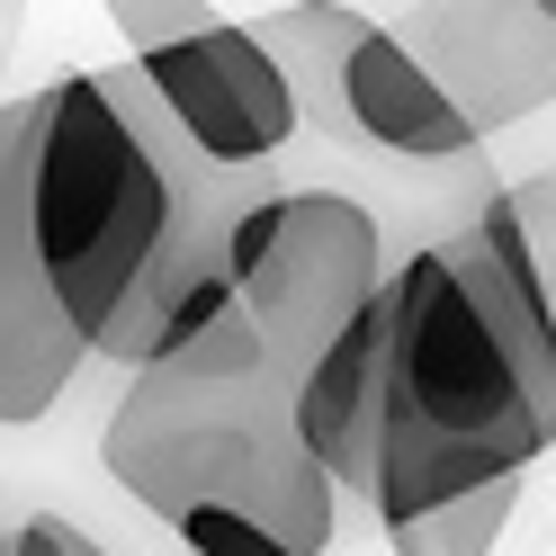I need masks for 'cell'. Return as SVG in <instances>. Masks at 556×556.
Instances as JSON below:
<instances>
[{"label":"cell","mask_w":556,"mask_h":556,"mask_svg":"<svg viewBox=\"0 0 556 556\" xmlns=\"http://www.w3.org/2000/svg\"><path fill=\"white\" fill-rule=\"evenodd\" d=\"M18 198L90 359L144 368L180 305L206 278H225L233 216L261 198V180L206 162L144 90V73L109 63V73H54L46 90H27Z\"/></svg>","instance_id":"1"},{"label":"cell","mask_w":556,"mask_h":556,"mask_svg":"<svg viewBox=\"0 0 556 556\" xmlns=\"http://www.w3.org/2000/svg\"><path fill=\"white\" fill-rule=\"evenodd\" d=\"M556 448V315L511 189L387 278V440L368 511H422Z\"/></svg>","instance_id":"2"},{"label":"cell","mask_w":556,"mask_h":556,"mask_svg":"<svg viewBox=\"0 0 556 556\" xmlns=\"http://www.w3.org/2000/svg\"><path fill=\"white\" fill-rule=\"evenodd\" d=\"M99 467L162 530L261 520L296 556H324L341 530V484L296 431V387L233 296L180 341H162L144 368H126V395L99 422Z\"/></svg>","instance_id":"3"},{"label":"cell","mask_w":556,"mask_h":556,"mask_svg":"<svg viewBox=\"0 0 556 556\" xmlns=\"http://www.w3.org/2000/svg\"><path fill=\"white\" fill-rule=\"evenodd\" d=\"M387 269H395L387 225L351 189H261L233 216V242H225L233 305L261 324L288 387L315 368V351L341 324H359L377 305Z\"/></svg>","instance_id":"4"},{"label":"cell","mask_w":556,"mask_h":556,"mask_svg":"<svg viewBox=\"0 0 556 556\" xmlns=\"http://www.w3.org/2000/svg\"><path fill=\"white\" fill-rule=\"evenodd\" d=\"M252 27L288 63L305 126H324L332 144H368L387 162H476L484 153V126L440 90V73L395 27L359 18L351 0H288L278 18H252Z\"/></svg>","instance_id":"5"},{"label":"cell","mask_w":556,"mask_h":556,"mask_svg":"<svg viewBox=\"0 0 556 556\" xmlns=\"http://www.w3.org/2000/svg\"><path fill=\"white\" fill-rule=\"evenodd\" d=\"M126 63L170 109V126H180L206 162H225V170H269L296 144V126H305L288 63L269 54V37L252 18H206L198 37H170V46L126 54Z\"/></svg>","instance_id":"6"},{"label":"cell","mask_w":556,"mask_h":556,"mask_svg":"<svg viewBox=\"0 0 556 556\" xmlns=\"http://www.w3.org/2000/svg\"><path fill=\"white\" fill-rule=\"evenodd\" d=\"M395 37L431 63L440 90L484 135L556 109V10L547 0H413Z\"/></svg>","instance_id":"7"},{"label":"cell","mask_w":556,"mask_h":556,"mask_svg":"<svg viewBox=\"0 0 556 556\" xmlns=\"http://www.w3.org/2000/svg\"><path fill=\"white\" fill-rule=\"evenodd\" d=\"M27 126V99H18ZM18 126L0 135V431H27L73 395V377L90 368L81 324L63 315L54 278L37 261V233H27V198H18Z\"/></svg>","instance_id":"8"},{"label":"cell","mask_w":556,"mask_h":556,"mask_svg":"<svg viewBox=\"0 0 556 556\" xmlns=\"http://www.w3.org/2000/svg\"><path fill=\"white\" fill-rule=\"evenodd\" d=\"M395 278V269H387ZM296 431L315 448V467L341 484V494L368 503L377 484V440H387V288L359 324H341L315 368L296 377Z\"/></svg>","instance_id":"9"},{"label":"cell","mask_w":556,"mask_h":556,"mask_svg":"<svg viewBox=\"0 0 556 556\" xmlns=\"http://www.w3.org/2000/svg\"><path fill=\"white\" fill-rule=\"evenodd\" d=\"M520 484L530 476H484L448 503H422V511H395L387 520V547L395 556H494L511 511H520Z\"/></svg>","instance_id":"10"},{"label":"cell","mask_w":556,"mask_h":556,"mask_svg":"<svg viewBox=\"0 0 556 556\" xmlns=\"http://www.w3.org/2000/svg\"><path fill=\"white\" fill-rule=\"evenodd\" d=\"M99 10H109V27H117L126 54H153L170 37H198L206 18H225L216 0H99Z\"/></svg>","instance_id":"11"},{"label":"cell","mask_w":556,"mask_h":556,"mask_svg":"<svg viewBox=\"0 0 556 556\" xmlns=\"http://www.w3.org/2000/svg\"><path fill=\"white\" fill-rule=\"evenodd\" d=\"M511 206H520V233H530V261H539V288H547V315H556V162L539 180H520Z\"/></svg>","instance_id":"12"},{"label":"cell","mask_w":556,"mask_h":556,"mask_svg":"<svg viewBox=\"0 0 556 556\" xmlns=\"http://www.w3.org/2000/svg\"><path fill=\"white\" fill-rule=\"evenodd\" d=\"M10 556H109L81 520H63V511H27L18 530H10Z\"/></svg>","instance_id":"13"},{"label":"cell","mask_w":556,"mask_h":556,"mask_svg":"<svg viewBox=\"0 0 556 556\" xmlns=\"http://www.w3.org/2000/svg\"><path fill=\"white\" fill-rule=\"evenodd\" d=\"M18 27H27V0H0V81H10V54H18Z\"/></svg>","instance_id":"14"},{"label":"cell","mask_w":556,"mask_h":556,"mask_svg":"<svg viewBox=\"0 0 556 556\" xmlns=\"http://www.w3.org/2000/svg\"><path fill=\"white\" fill-rule=\"evenodd\" d=\"M10 126H18V99H0V135H10Z\"/></svg>","instance_id":"15"},{"label":"cell","mask_w":556,"mask_h":556,"mask_svg":"<svg viewBox=\"0 0 556 556\" xmlns=\"http://www.w3.org/2000/svg\"><path fill=\"white\" fill-rule=\"evenodd\" d=\"M547 10H556V0H547Z\"/></svg>","instance_id":"16"}]
</instances>
